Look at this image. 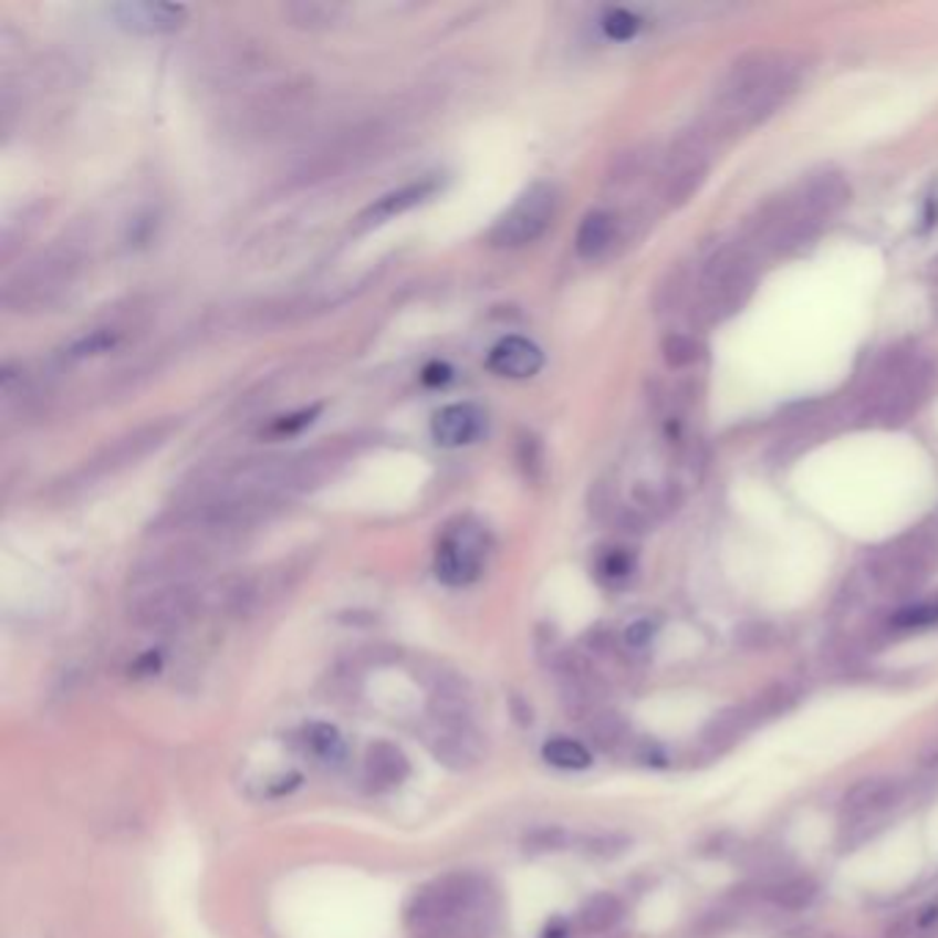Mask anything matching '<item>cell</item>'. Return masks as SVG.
Returning a JSON list of instances; mask_svg holds the SVG:
<instances>
[{
	"instance_id": "1",
	"label": "cell",
	"mask_w": 938,
	"mask_h": 938,
	"mask_svg": "<svg viewBox=\"0 0 938 938\" xmlns=\"http://www.w3.org/2000/svg\"><path fill=\"white\" fill-rule=\"evenodd\" d=\"M799 86V64L782 53H751L716 88L713 129L738 133L765 122Z\"/></svg>"
},
{
	"instance_id": "2",
	"label": "cell",
	"mask_w": 938,
	"mask_h": 938,
	"mask_svg": "<svg viewBox=\"0 0 938 938\" xmlns=\"http://www.w3.org/2000/svg\"><path fill=\"white\" fill-rule=\"evenodd\" d=\"M488 914V886L471 873H449L429 880L405 908V928L416 938H451L482 923Z\"/></svg>"
},
{
	"instance_id": "3",
	"label": "cell",
	"mask_w": 938,
	"mask_h": 938,
	"mask_svg": "<svg viewBox=\"0 0 938 938\" xmlns=\"http://www.w3.org/2000/svg\"><path fill=\"white\" fill-rule=\"evenodd\" d=\"M754 290V264L738 248H725L705 268L699 281L697 316L702 322H721L740 312Z\"/></svg>"
},
{
	"instance_id": "4",
	"label": "cell",
	"mask_w": 938,
	"mask_h": 938,
	"mask_svg": "<svg viewBox=\"0 0 938 938\" xmlns=\"http://www.w3.org/2000/svg\"><path fill=\"white\" fill-rule=\"evenodd\" d=\"M207 608H212L209 586L168 584L135 590L127 614L129 623L138 625L140 630H179Z\"/></svg>"
},
{
	"instance_id": "5",
	"label": "cell",
	"mask_w": 938,
	"mask_h": 938,
	"mask_svg": "<svg viewBox=\"0 0 938 938\" xmlns=\"http://www.w3.org/2000/svg\"><path fill=\"white\" fill-rule=\"evenodd\" d=\"M77 257L66 248H53L42 259L28 264L3 292L6 306L11 309H42L59 301L77 275Z\"/></svg>"
},
{
	"instance_id": "6",
	"label": "cell",
	"mask_w": 938,
	"mask_h": 938,
	"mask_svg": "<svg viewBox=\"0 0 938 938\" xmlns=\"http://www.w3.org/2000/svg\"><path fill=\"white\" fill-rule=\"evenodd\" d=\"M215 553L207 540H179L171 545H163L157 551H149L146 556L138 559L133 567L135 590H149V586H168V584H194L196 575L212 567Z\"/></svg>"
},
{
	"instance_id": "7",
	"label": "cell",
	"mask_w": 938,
	"mask_h": 938,
	"mask_svg": "<svg viewBox=\"0 0 938 938\" xmlns=\"http://www.w3.org/2000/svg\"><path fill=\"white\" fill-rule=\"evenodd\" d=\"M556 207L559 194L553 185H531L525 194H521V199L496 220V226L488 234V242L493 248H523L529 242L540 240L548 226L553 223Z\"/></svg>"
},
{
	"instance_id": "8",
	"label": "cell",
	"mask_w": 938,
	"mask_h": 938,
	"mask_svg": "<svg viewBox=\"0 0 938 938\" xmlns=\"http://www.w3.org/2000/svg\"><path fill=\"white\" fill-rule=\"evenodd\" d=\"M488 531L479 523L460 521L444 531L435 548V575L446 586H468L482 575L488 559Z\"/></svg>"
},
{
	"instance_id": "9",
	"label": "cell",
	"mask_w": 938,
	"mask_h": 938,
	"mask_svg": "<svg viewBox=\"0 0 938 938\" xmlns=\"http://www.w3.org/2000/svg\"><path fill=\"white\" fill-rule=\"evenodd\" d=\"M936 545L928 536H914L911 542L889 548L873 562V579L886 595H911L928 581L936 562Z\"/></svg>"
},
{
	"instance_id": "10",
	"label": "cell",
	"mask_w": 938,
	"mask_h": 938,
	"mask_svg": "<svg viewBox=\"0 0 938 938\" xmlns=\"http://www.w3.org/2000/svg\"><path fill=\"white\" fill-rule=\"evenodd\" d=\"M427 749L440 765L451 771H471L484 760L488 743L473 719H429Z\"/></svg>"
},
{
	"instance_id": "11",
	"label": "cell",
	"mask_w": 938,
	"mask_h": 938,
	"mask_svg": "<svg viewBox=\"0 0 938 938\" xmlns=\"http://www.w3.org/2000/svg\"><path fill=\"white\" fill-rule=\"evenodd\" d=\"M710 171V157L705 149L702 133L688 135L675 152H669V163L664 171V199L666 205L682 207L688 199H694L699 188L705 185Z\"/></svg>"
},
{
	"instance_id": "12",
	"label": "cell",
	"mask_w": 938,
	"mask_h": 938,
	"mask_svg": "<svg viewBox=\"0 0 938 938\" xmlns=\"http://www.w3.org/2000/svg\"><path fill=\"white\" fill-rule=\"evenodd\" d=\"M925 392V372L917 364H903L886 372L884 381L878 383L875 394L869 397L867 416L875 421H903L914 408H917L919 397Z\"/></svg>"
},
{
	"instance_id": "13",
	"label": "cell",
	"mask_w": 938,
	"mask_h": 938,
	"mask_svg": "<svg viewBox=\"0 0 938 938\" xmlns=\"http://www.w3.org/2000/svg\"><path fill=\"white\" fill-rule=\"evenodd\" d=\"M906 799V784L900 779H864V782L853 784L847 795L842 799V817L851 823V828L867 826L884 817L886 812L897 810Z\"/></svg>"
},
{
	"instance_id": "14",
	"label": "cell",
	"mask_w": 938,
	"mask_h": 938,
	"mask_svg": "<svg viewBox=\"0 0 938 938\" xmlns=\"http://www.w3.org/2000/svg\"><path fill=\"white\" fill-rule=\"evenodd\" d=\"M118 28L138 37H163L185 25L188 9L177 3H155V0H122L111 6Z\"/></svg>"
},
{
	"instance_id": "15",
	"label": "cell",
	"mask_w": 938,
	"mask_h": 938,
	"mask_svg": "<svg viewBox=\"0 0 938 938\" xmlns=\"http://www.w3.org/2000/svg\"><path fill=\"white\" fill-rule=\"evenodd\" d=\"M432 440L444 449H460L484 438L488 432V414L473 403H455L440 408L429 424Z\"/></svg>"
},
{
	"instance_id": "16",
	"label": "cell",
	"mask_w": 938,
	"mask_h": 938,
	"mask_svg": "<svg viewBox=\"0 0 938 938\" xmlns=\"http://www.w3.org/2000/svg\"><path fill=\"white\" fill-rule=\"evenodd\" d=\"M174 429L171 421H157L149 424V427L144 429H135L133 435H127V438L116 440L113 446H107L103 455L97 457V460L88 462V468L97 473H111L118 471V468H127L129 462L140 460V457L149 455L152 449H157V446L163 444V440L168 438V432Z\"/></svg>"
},
{
	"instance_id": "17",
	"label": "cell",
	"mask_w": 938,
	"mask_h": 938,
	"mask_svg": "<svg viewBox=\"0 0 938 938\" xmlns=\"http://www.w3.org/2000/svg\"><path fill=\"white\" fill-rule=\"evenodd\" d=\"M410 777V760L397 743L392 740H375L369 743L364 754V782L366 788L375 793H386V790L399 788L408 782Z\"/></svg>"
},
{
	"instance_id": "18",
	"label": "cell",
	"mask_w": 938,
	"mask_h": 938,
	"mask_svg": "<svg viewBox=\"0 0 938 938\" xmlns=\"http://www.w3.org/2000/svg\"><path fill=\"white\" fill-rule=\"evenodd\" d=\"M488 369L499 377H510V381H525L534 377L545 364V355L536 347L531 338L523 336H507L496 344L488 353Z\"/></svg>"
},
{
	"instance_id": "19",
	"label": "cell",
	"mask_w": 938,
	"mask_h": 938,
	"mask_svg": "<svg viewBox=\"0 0 938 938\" xmlns=\"http://www.w3.org/2000/svg\"><path fill=\"white\" fill-rule=\"evenodd\" d=\"M438 190H440L438 177H424V179H418V183H408V185H403L399 190H392V194L381 196V199H377L375 205L366 209V212L361 215L358 220L364 226L386 223V220L397 218V215H405L408 209H414L418 205H424L427 199H432Z\"/></svg>"
},
{
	"instance_id": "20",
	"label": "cell",
	"mask_w": 938,
	"mask_h": 938,
	"mask_svg": "<svg viewBox=\"0 0 938 938\" xmlns=\"http://www.w3.org/2000/svg\"><path fill=\"white\" fill-rule=\"evenodd\" d=\"M851 199V185L840 177V174H821V177L810 179L795 199V205L812 215L815 220H826Z\"/></svg>"
},
{
	"instance_id": "21",
	"label": "cell",
	"mask_w": 938,
	"mask_h": 938,
	"mask_svg": "<svg viewBox=\"0 0 938 938\" xmlns=\"http://www.w3.org/2000/svg\"><path fill=\"white\" fill-rule=\"evenodd\" d=\"M751 730H757V721L754 716H751L749 705H734V708L721 710L719 716H713V719L708 721V727H705L702 740L708 746H713V749H727V746L738 743L740 738H746Z\"/></svg>"
},
{
	"instance_id": "22",
	"label": "cell",
	"mask_w": 938,
	"mask_h": 938,
	"mask_svg": "<svg viewBox=\"0 0 938 938\" xmlns=\"http://www.w3.org/2000/svg\"><path fill=\"white\" fill-rule=\"evenodd\" d=\"M614 237H617V220L606 209H595V212L586 215L579 226V234H575V251L584 259H597L601 253H606V248L612 246Z\"/></svg>"
},
{
	"instance_id": "23",
	"label": "cell",
	"mask_w": 938,
	"mask_h": 938,
	"mask_svg": "<svg viewBox=\"0 0 938 938\" xmlns=\"http://www.w3.org/2000/svg\"><path fill=\"white\" fill-rule=\"evenodd\" d=\"M623 917H625L623 900H619L617 895H612V892H597V895H592L590 900L581 906L579 925L584 934L601 936V934H608L612 928H617Z\"/></svg>"
},
{
	"instance_id": "24",
	"label": "cell",
	"mask_w": 938,
	"mask_h": 938,
	"mask_svg": "<svg viewBox=\"0 0 938 938\" xmlns=\"http://www.w3.org/2000/svg\"><path fill=\"white\" fill-rule=\"evenodd\" d=\"M342 14L344 6L327 3V0H295L284 6L286 22L301 31H327L342 20Z\"/></svg>"
},
{
	"instance_id": "25",
	"label": "cell",
	"mask_w": 938,
	"mask_h": 938,
	"mask_svg": "<svg viewBox=\"0 0 938 938\" xmlns=\"http://www.w3.org/2000/svg\"><path fill=\"white\" fill-rule=\"evenodd\" d=\"M765 897L784 911H804L815 903L817 884L810 875H782L768 886Z\"/></svg>"
},
{
	"instance_id": "26",
	"label": "cell",
	"mask_w": 938,
	"mask_h": 938,
	"mask_svg": "<svg viewBox=\"0 0 938 938\" xmlns=\"http://www.w3.org/2000/svg\"><path fill=\"white\" fill-rule=\"evenodd\" d=\"M801 691L795 686H790V682H777V686H768L765 691L757 694L754 699H749V710L751 716H754L757 727L768 725V721L779 719V716L790 713V710L799 705Z\"/></svg>"
},
{
	"instance_id": "27",
	"label": "cell",
	"mask_w": 938,
	"mask_h": 938,
	"mask_svg": "<svg viewBox=\"0 0 938 938\" xmlns=\"http://www.w3.org/2000/svg\"><path fill=\"white\" fill-rule=\"evenodd\" d=\"M301 746L306 754H312L320 762H342L347 757V746H344L342 732L333 725H309L301 730Z\"/></svg>"
},
{
	"instance_id": "28",
	"label": "cell",
	"mask_w": 938,
	"mask_h": 938,
	"mask_svg": "<svg viewBox=\"0 0 938 938\" xmlns=\"http://www.w3.org/2000/svg\"><path fill=\"white\" fill-rule=\"evenodd\" d=\"M542 760L553 768H562V771H584L592 765V751L581 740L556 734V738L542 743Z\"/></svg>"
},
{
	"instance_id": "29",
	"label": "cell",
	"mask_w": 938,
	"mask_h": 938,
	"mask_svg": "<svg viewBox=\"0 0 938 938\" xmlns=\"http://www.w3.org/2000/svg\"><path fill=\"white\" fill-rule=\"evenodd\" d=\"M118 342H122V331H116V327H94V331H86L83 336L72 338L64 355L66 361L94 358V355L111 353Z\"/></svg>"
},
{
	"instance_id": "30",
	"label": "cell",
	"mask_w": 938,
	"mask_h": 938,
	"mask_svg": "<svg viewBox=\"0 0 938 938\" xmlns=\"http://www.w3.org/2000/svg\"><path fill=\"white\" fill-rule=\"evenodd\" d=\"M586 730L601 749H617L627 740V721L614 710H595L586 721Z\"/></svg>"
},
{
	"instance_id": "31",
	"label": "cell",
	"mask_w": 938,
	"mask_h": 938,
	"mask_svg": "<svg viewBox=\"0 0 938 938\" xmlns=\"http://www.w3.org/2000/svg\"><path fill=\"white\" fill-rule=\"evenodd\" d=\"M664 358L675 369H682V366H691L702 358V344L688 333H669L664 338Z\"/></svg>"
},
{
	"instance_id": "32",
	"label": "cell",
	"mask_w": 938,
	"mask_h": 938,
	"mask_svg": "<svg viewBox=\"0 0 938 938\" xmlns=\"http://www.w3.org/2000/svg\"><path fill=\"white\" fill-rule=\"evenodd\" d=\"M633 567H636V559H633L627 548H612V551H606L597 559V575L612 586L625 584L633 575Z\"/></svg>"
},
{
	"instance_id": "33",
	"label": "cell",
	"mask_w": 938,
	"mask_h": 938,
	"mask_svg": "<svg viewBox=\"0 0 938 938\" xmlns=\"http://www.w3.org/2000/svg\"><path fill=\"white\" fill-rule=\"evenodd\" d=\"M892 625H895L897 630H919V627H934V625H938V603L936 601L911 603V606L900 608V612L892 617Z\"/></svg>"
},
{
	"instance_id": "34",
	"label": "cell",
	"mask_w": 938,
	"mask_h": 938,
	"mask_svg": "<svg viewBox=\"0 0 938 938\" xmlns=\"http://www.w3.org/2000/svg\"><path fill=\"white\" fill-rule=\"evenodd\" d=\"M567 840L570 836L562 826H540L523 836V851L531 853V856H536V853H553L562 851V847L567 845Z\"/></svg>"
},
{
	"instance_id": "35",
	"label": "cell",
	"mask_w": 938,
	"mask_h": 938,
	"mask_svg": "<svg viewBox=\"0 0 938 938\" xmlns=\"http://www.w3.org/2000/svg\"><path fill=\"white\" fill-rule=\"evenodd\" d=\"M638 28H642V20L627 9H612L603 17V31L614 42H627V39L636 37Z\"/></svg>"
},
{
	"instance_id": "36",
	"label": "cell",
	"mask_w": 938,
	"mask_h": 938,
	"mask_svg": "<svg viewBox=\"0 0 938 938\" xmlns=\"http://www.w3.org/2000/svg\"><path fill=\"white\" fill-rule=\"evenodd\" d=\"M316 414H320V405H314V408H309V410H298V414L281 416V418H275L273 424H270L268 432L270 435H298L301 429H306L309 424L314 421Z\"/></svg>"
},
{
	"instance_id": "37",
	"label": "cell",
	"mask_w": 938,
	"mask_h": 938,
	"mask_svg": "<svg viewBox=\"0 0 938 938\" xmlns=\"http://www.w3.org/2000/svg\"><path fill=\"white\" fill-rule=\"evenodd\" d=\"M518 460H521L525 477L536 479L542 471V446L540 440L534 438V435H525L521 438V446H518Z\"/></svg>"
},
{
	"instance_id": "38",
	"label": "cell",
	"mask_w": 938,
	"mask_h": 938,
	"mask_svg": "<svg viewBox=\"0 0 938 938\" xmlns=\"http://www.w3.org/2000/svg\"><path fill=\"white\" fill-rule=\"evenodd\" d=\"M586 851L595 853V856H617V853H623L627 847L625 836L617 834H601V836H590V840H584Z\"/></svg>"
},
{
	"instance_id": "39",
	"label": "cell",
	"mask_w": 938,
	"mask_h": 938,
	"mask_svg": "<svg viewBox=\"0 0 938 938\" xmlns=\"http://www.w3.org/2000/svg\"><path fill=\"white\" fill-rule=\"evenodd\" d=\"M421 381L424 386H446L451 381V366L444 361H432L421 369Z\"/></svg>"
},
{
	"instance_id": "40",
	"label": "cell",
	"mask_w": 938,
	"mask_h": 938,
	"mask_svg": "<svg viewBox=\"0 0 938 938\" xmlns=\"http://www.w3.org/2000/svg\"><path fill=\"white\" fill-rule=\"evenodd\" d=\"M653 633H655V627H653V623H649V619H638V623H633L625 630V642L630 644V647H644V644L653 638Z\"/></svg>"
},
{
	"instance_id": "41",
	"label": "cell",
	"mask_w": 938,
	"mask_h": 938,
	"mask_svg": "<svg viewBox=\"0 0 938 938\" xmlns=\"http://www.w3.org/2000/svg\"><path fill=\"white\" fill-rule=\"evenodd\" d=\"M157 669H160V655H157V653L140 655V658L133 664L135 675H152V671H157Z\"/></svg>"
}]
</instances>
